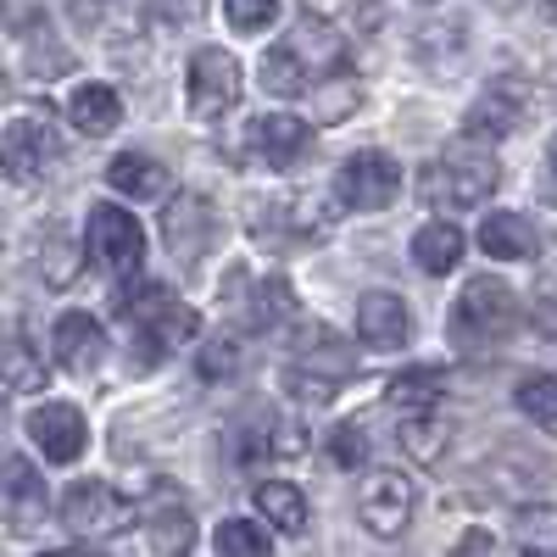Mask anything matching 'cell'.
I'll return each mask as SVG.
<instances>
[{
	"mask_svg": "<svg viewBox=\"0 0 557 557\" xmlns=\"http://www.w3.org/2000/svg\"><path fill=\"white\" fill-rule=\"evenodd\" d=\"M546 173H552V190H557V134H552V146H546Z\"/></svg>",
	"mask_w": 557,
	"mask_h": 557,
	"instance_id": "40",
	"label": "cell"
},
{
	"mask_svg": "<svg viewBox=\"0 0 557 557\" xmlns=\"http://www.w3.org/2000/svg\"><path fill=\"white\" fill-rule=\"evenodd\" d=\"M151 12L162 23H190V17H201V0H151Z\"/></svg>",
	"mask_w": 557,
	"mask_h": 557,
	"instance_id": "38",
	"label": "cell"
},
{
	"mask_svg": "<svg viewBox=\"0 0 557 557\" xmlns=\"http://www.w3.org/2000/svg\"><path fill=\"white\" fill-rule=\"evenodd\" d=\"M62 139L45 128L39 117H17L0 128V178H17V184H34L45 168L57 162Z\"/></svg>",
	"mask_w": 557,
	"mask_h": 557,
	"instance_id": "14",
	"label": "cell"
},
{
	"mask_svg": "<svg viewBox=\"0 0 557 557\" xmlns=\"http://www.w3.org/2000/svg\"><path fill=\"white\" fill-rule=\"evenodd\" d=\"M335 196H341V207H351V212H385V207L401 196V168H396V157H391V151H357V157L341 168V178H335Z\"/></svg>",
	"mask_w": 557,
	"mask_h": 557,
	"instance_id": "10",
	"label": "cell"
},
{
	"mask_svg": "<svg viewBox=\"0 0 557 557\" xmlns=\"http://www.w3.org/2000/svg\"><path fill=\"white\" fill-rule=\"evenodd\" d=\"M184 89H190V112L201 123H218L240 101V62L228 57L223 45H201L190 57V73H184Z\"/></svg>",
	"mask_w": 557,
	"mask_h": 557,
	"instance_id": "9",
	"label": "cell"
},
{
	"mask_svg": "<svg viewBox=\"0 0 557 557\" xmlns=\"http://www.w3.org/2000/svg\"><path fill=\"white\" fill-rule=\"evenodd\" d=\"M273 12H278V0H228V23H235L240 34L268 28V23H273Z\"/></svg>",
	"mask_w": 557,
	"mask_h": 557,
	"instance_id": "35",
	"label": "cell"
},
{
	"mask_svg": "<svg viewBox=\"0 0 557 557\" xmlns=\"http://www.w3.org/2000/svg\"><path fill=\"white\" fill-rule=\"evenodd\" d=\"M441 391H446V374H441V368H407V374L391 380L385 401L401 407V412H424V407H446Z\"/></svg>",
	"mask_w": 557,
	"mask_h": 557,
	"instance_id": "29",
	"label": "cell"
},
{
	"mask_svg": "<svg viewBox=\"0 0 557 557\" xmlns=\"http://www.w3.org/2000/svg\"><path fill=\"white\" fill-rule=\"evenodd\" d=\"M513 546L519 557H557V507H519Z\"/></svg>",
	"mask_w": 557,
	"mask_h": 557,
	"instance_id": "30",
	"label": "cell"
},
{
	"mask_svg": "<svg viewBox=\"0 0 557 557\" xmlns=\"http://www.w3.org/2000/svg\"><path fill=\"white\" fill-rule=\"evenodd\" d=\"M117 312L134 323V357H139V362H151V368H157V357L178 351L184 341L201 330V318L184 307L173 290H157V285H151V290H139V296H123Z\"/></svg>",
	"mask_w": 557,
	"mask_h": 557,
	"instance_id": "5",
	"label": "cell"
},
{
	"mask_svg": "<svg viewBox=\"0 0 557 557\" xmlns=\"http://www.w3.org/2000/svg\"><path fill=\"white\" fill-rule=\"evenodd\" d=\"M307 451V435L296 418H285L278 407L268 401H251L235 412V424H228V457L251 469V462H268V457H301Z\"/></svg>",
	"mask_w": 557,
	"mask_h": 557,
	"instance_id": "6",
	"label": "cell"
},
{
	"mask_svg": "<svg viewBox=\"0 0 557 557\" xmlns=\"http://www.w3.org/2000/svg\"><path fill=\"white\" fill-rule=\"evenodd\" d=\"M218 228H223V218H218L212 196L184 190V196H173V207L162 218V240H168L173 262H201L218 246Z\"/></svg>",
	"mask_w": 557,
	"mask_h": 557,
	"instance_id": "12",
	"label": "cell"
},
{
	"mask_svg": "<svg viewBox=\"0 0 557 557\" xmlns=\"http://www.w3.org/2000/svg\"><path fill=\"white\" fill-rule=\"evenodd\" d=\"M330 462H335V469H357V462H362V435H357V424L330 430Z\"/></svg>",
	"mask_w": 557,
	"mask_h": 557,
	"instance_id": "36",
	"label": "cell"
},
{
	"mask_svg": "<svg viewBox=\"0 0 557 557\" xmlns=\"http://www.w3.org/2000/svg\"><path fill=\"white\" fill-rule=\"evenodd\" d=\"M496 178H502V168L485 146H451L446 157H435L424 173H418V196H424L430 207H441V212H469V207L491 201Z\"/></svg>",
	"mask_w": 557,
	"mask_h": 557,
	"instance_id": "3",
	"label": "cell"
},
{
	"mask_svg": "<svg viewBox=\"0 0 557 557\" xmlns=\"http://www.w3.org/2000/svg\"><path fill=\"white\" fill-rule=\"evenodd\" d=\"M0 507H7V519L17 530H34L45 513H51V502H45V485L34 474V462L23 457H7L0 462Z\"/></svg>",
	"mask_w": 557,
	"mask_h": 557,
	"instance_id": "20",
	"label": "cell"
},
{
	"mask_svg": "<svg viewBox=\"0 0 557 557\" xmlns=\"http://www.w3.org/2000/svg\"><path fill=\"white\" fill-rule=\"evenodd\" d=\"M323 207L312 196H278L257 212V240L268 251H296V246H312L323 235Z\"/></svg>",
	"mask_w": 557,
	"mask_h": 557,
	"instance_id": "13",
	"label": "cell"
},
{
	"mask_svg": "<svg viewBox=\"0 0 557 557\" xmlns=\"http://www.w3.org/2000/svg\"><path fill=\"white\" fill-rule=\"evenodd\" d=\"M330 73H346V45L330 23L301 17L290 39H278L268 62H262V84L268 96H301V89L323 84Z\"/></svg>",
	"mask_w": 557,
	"mask_h": 557,
	"instance_id": "1",
	"label": "cell"
},
{
	"mask_svg": "<svg viewBox=\"0 0 557 557\" xmlns=\"http://www.w3.org/2000/svg\"><path fill=\"white\" fill-rule=\"evenodd\" d=\"M307 139H312V128L296 117V112H262L257 123H251V146H257V157L268 162V168H296L301 157H307Z\"/></svg>",
	"mask_w": 557,
	"mask_h": 557,
	"instance_id": "19",
	"label": "cell"
},
{
	"mask_svg": "<svg viewBox=\"0 0 557 557\" xmlns=\"http://www.w3.org/2000/svg\"><path fill=\"white\" fill-rule=\"evenodd\" d=\"M84 246H89V262L112 278H134L139 262H146V228L134 223V212L101 201L89 207V228H84Z\"/></svg>",
	"mask_w": 557,
	"mask_h": 557,
	"instance_id": "7",
	"label": "cell"
},
{
	"mask_svg": "<svg viewBox=\"0 0 557 557\" xmlns=\"http://www.w3.org/2000/svg\"><path fill=\"white\" fill-rule=\"evenodd\" d=\"M541 7H546V12H552V17H557V0H541Z\"/></svg>",
	"mask_w": 557,
	"mask_h": 557,
	"instance_id": "41",
	"label": "cell"
},
{
	"mask_svg": "<svg viewBox=\"0 0 557 557\" xmlns=\"http://www.w3.org/2000/svg\"><path fill=\"white\" fill-rule=\"evenodd\" d=\"M151 546H157L162 557H184V552L196 546V519H190V513H184V507L173 502L162 519H151Z\"/></svg>",
	"mask_w": 557,
	"mask_h": 557,
	"instance_id": "32",
	"label": "cell"
},
{
	"mask_svg": "<svg viewBox=\"0 0 557 557\" xmlns=\"http://www.w3.org/2000/svg\"><path fill=\"white\" fill-rule=\"evenodd\" d=\"M62 524L78 541H107V535H117V530L134 524V507L107 480H78L73 491H62Z\"/></svg>",
	"mask_w": 557,
	"mask_h": 557,
	"instance_id": "8",
	"label": "cell"
},
{
	"mask_svg": "<svg viewBox=\"0 0 557 557\" xmlns=\"http://www.w3.org/2000/svg\"><path fill=\"white\" fill-rule=\"evenodd\" d=\"M357 335H362V346H374V351H401L407 335H412L407 301L391 296V290H368L357 301Z\"/></svg>",
	"mask_w": 557,
	"mask_h": 557,
	"instance_id": "17",
	"label": "cell"
},
{
	"mask_svg": "<svg viewBox=\"0 0 557 557\" xmlns=\"http://www.w3.org/2000/svg\"><path fill=\"white\" fill-rule=\"evenodd\" d=\"M480 251L496 257V262H530L541 251V235L524 212H491L480 223Z\"/></svg>",
	"mask_w": 557,
	"mask_h": 557,
	"instance_id": "23",
	"label": "cell"
},
{
	"mask_svg": "<svg viewBox=\"0 0 557 557\" xmlns=\"http://www.w3.org/2000/svg\"><path fill=\"white\" fill-rule=\"evenodd\" d=\"M357 519H362L368 535H380V541L407 535V524H412V480L396 474V469H374L362 480V491H357Z\"/></svg>",
	"mask_w": 557,
	"mask_h": 557,
	"instance_id": "11",
	"label": "cell"
},
{
	"mask_svg": "<svg viewBox=\"0 0 557 557\" xmlns=\"http://www.w3.org/2000/svg\"><path fill=\"white\" fill-rule=\"evenodd\" d=\"M67 123L78 134H112L123 123V96L112 84H78L67 96Z\"/></svg>",
	"mask_w": 557,
	"mask_h": 557,
	"instance_id": "25",
	"label": "cell"
},
{
	"mask_svg": "<svg viewBox=\"0 0 557 557\" xmlns=\"http://www.w3.org/2000/svg\"><path fill=\"white\" fill-rule=\"evenodd\" d=\"M457 557H496V541L485 530H469V535H462V546H457Z\"/></svg>",
	"mask_w": 557,
	"mask_h": 557,
	"instance_id": "39",
	"label": "cell"
},
{
	"mask_svg": "<svg viewBox=\"0 0 557 557\" xmlns=\"http://www.w3.org/2000/svg\"><path fill=\"white\" fill-rule=\"evenodd\" d=\"M519 123H524V84L496 78V84H485L480 96H474L469 117H462V134L485 146V139H507Z\"/></svg>",
	"mask_w": 557,
	"mask_h": 557,
	"instance_id": "16",
	"label": "cell"
},
{
	"mask_svg": "<svg viewBox=\"0 0 557 557\" xmlns=\"http://www.w3.org/2000/svg\"><path fill=\"white\" fill-rule=\"evenodd\" d=\"M519 412L530 418V424H541V430H557V380H546V374H535V380H524L519 385Z\"/></svg>",
	"mask_w": 557,
	"mask_h": 557,
	"instance_id": "33",
	"label": "cell"
},
{
	"mask_svg": "<svg viewBox=\"0 0 557 557\" xmlns=\"http://www.w3.org/2000/svg\"><path fill=\"white\" fill-rule=\"evenodd\" d=\"M257 513L273 524V530H285V535H301L307 530V496L285 480H268L257 485Z\"/></svg>",
	"mask_w": 557,
	"mask_h": 557,
	"instance_id": "28",
	"label": "cell"
},
{
	"mask_svg": "<svg viewBox=\"0 0 557 557\" xmlns=\"http://www.w3.org/2000/svg\"><path fill=\"white\" fill-rule=\"evenodd\" d=\"M28 441L51 457V462H78L89 446V424L73 401H51V407H34L28 412Z\"/></svg>",
	"mask_w": 557,
	"mask_h": 557,
	"instance_id": "15",
	"label": "cell"
},
{
	"mask_svg": "<svg viewBox=\"0 0 557 557\" xmlns=\"http://www.w3.org/2000/svg\"><path fill=\"white\" fill-rule=\"evenodd\" d=\"M45 278H51V285H73V251L67 246H57V228L51 235H45Z\"/></svg>",
	"mask_w": 557,
	"mask_h": 557,
	"instance_id": "37",
	"label": "cell"
},
{
	"mask_svg": "<svg viewBox=\"0 0 557 557\" xmlns=\"http://www.w3.org/2000/svg\"><path fill=\"white\" fill-rule=\"evenodd\" d=\"M212 546H218V557H273L268 530L251 524V519H223L218 535H212Z\"/></svg>",
	"mask_w": 557,
	"mask_h": 557,
	"instance_id": "31",
	"label": "cell"
},
{
	"mask_svg": "<svg viewBox=\"0 0 557 557\" xmlns=\"http://www.w3.org/2000/svg\"><path fill=\"white\" fill-rule=\"evenodd\" d=\"M0 424H7V407H0Z\"/></svg>",
	"mask_w": 557,
	"mask_h": 557,
	"instance_id": "42",
	"label": "cell"
},
{
	"mask_svg": "<svg viewBox=\"0 0 557 557\" xmlns=\"http://www.w3.org/2000/svg\"><path fill=\"white\" fill-rule=\"evenodd\" d=\"M301 312H296V290L285 273H268L251 285V301H246V330L251 335H268V330H290Z\"/></svg>",
	"mask_w": 557,
	"mask_h": 557,
	"instance_id": "24",
	"label": "cell"
},
{
	"mask_svg": "<svg viewBox=\"0 0 557 557\" xmlns=\"http://www.w3.org/2000/svg\"><path fill=\"white\" fill-rule=\"evenodd\" d=\"M45 380H51V368L39 362L28 323L23 318H0V385H12V391H45Z\"/></svg>",
	"mask_w": 557,
	"mask_h": 557,
	"instance_id": "18",
	"label": "cell"
},
{
	"mask_svg": "<svg viewBox=\"0 0 557 557\" xmlns=\"http://www.w3.org/2000/svg\"><path fill=\"white\" fill-rule=\"evenodd\" d=\"M519 330V296L502 285L496 273H480L462 285V296L451 301V323L446 335L462 357H491L496 346H507Z\"/></svg>",
	"mask_w": 557,
	"mask_h": 557,
	"instance_id": "2",
	"label": "cell"
},
{
	"mask_svg": "<svg viewBox=\"0 0 557 557\" xmlns=\"http://www.w3.org/2000/svg\"><path fill=\"white\" fill-rule=\"evenodd\" d=\"M107 184L117 196H128V201H168L173 173L162 162H151L146 151H123V157L107 162Z\"/></svg>",
	"mask_w": 557,
	"mask_h": 557,
	"instance_id": "22",
	"label": "cell"
},
{
	"mask_svg": "<svg viewBox=\"0 0 557 557\" xmlns=\"http://www.w3.org/2000/svg\"><path fill=\"white\" fill-rule=\"evenodd\" d=\"M396 435H401V446H407L418 462H441V457H446V446H451V418H446L441 407L407 412Z\"/></svg>",
	"mask_w": 557,
	"mask_h": 557,
	"instance_id": "27",
	"label": "cell"
},
{
	"mask_svg": "<svg viewBox=\"0 0 557 557\" xmlns=\"http://www.w3.org/2000/svg\"><path fill=\"white\" fill-rule=\"evenodd\" d=\"M412 262L424 268L430 278L451 273V268L462 262V228H457V223H446V218L424 223V228H418V235H412Z\"/></svg>",
	"mask_w": 557,
	"mask_h": 557,
	"instance_id": "26",
	"label": "cell"
},
{
	"mask_svg": "<svg viewBox=\"0 0 557 557\" xmlns=\"http://www.w3.org/2000/svg\"><path fill=\"white\" fill-rule=\"evenodd\" d=\"M107 357V330L89 312H62L57 318V362L67 374H96V362Z\"/></svg>",
	"mask_w": 557,
	"mask_h": 557,
	"instance_id": "21",
	"label": "cell"
},
{
	"mask_svg": "<svg viewBox=\"0 0 557 557\" xmlns=\"http://www.w3.org/2000/svg\"><path fill=\"white\" fill-rule=\"evenodd\" d=\"M351 346L330 330H318V323H301L296 318V357L285 368V391L296 401H335L341 385L351 380Z\"/></svg>",
	"mask_w": 557,
	"mask_h": 557,
	"instance_id": "4",
	"label": "cell"
},
{
	"mask_svg": "<svg viewBox=\"0 0 557 557\" xmlns=\"http://www.w3.org/2000/svg\"><path fill=\"white\" fill-rule=\"evenodd\" d=\"M196 374H201V380H235V374H240V341H235V335L207 341V346L196 351Z\"/></svg>",
	"mask_w": 557,
	"mask_h": 557,
	"instance_id": "34",
	"label": "cell"
}]
</instances>
